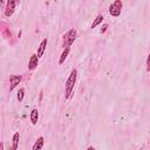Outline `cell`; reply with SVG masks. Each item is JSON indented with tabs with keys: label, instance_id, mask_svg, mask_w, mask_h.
Wrapping results in <instances>:
<instances>
[{
	"label": "cell",
	"instance_id": "6da1fadb",
	"mask_svg": "<svg viewBox=\"0 0 150 150\" xmlns=\"http://www.w3.org/2000/svg\"><path fill=\"white\" fill-rule=\"evenodd\" d=\"M76 79H77V70L74 68V69H71L69 76L66 81V87H64V98L66 100H69L71 97L75 83H76Z\"/></svg>",
	"mask_w": 150,
	"mask_h": 150
},
{
	"label": "cell",
	"instance_id": "7a4b0ae2",
	"mask_svg": "<svg viewBox=\"0 0 150 150\" xmlns=\"http://www.w3.org/2000/svg\"><path fill=\"white\" fill-rule=\"evenodd\" d=\"M76 36H77V30L75 28H70L69 30H67L62 35V43H61L62 48L63 49L69 48L74 43V41L76 40Z\"/></svg>",
	"mask_w": 150,
	"mask_h": 150
},
{
	"label": "cell",
	"instance_id": "3957f363",
	"mask_svg": "<svg viewBox=\"0 0 150 150\" xmlns=\"http://www.w3.org/2000/svg\"><path fill=\"white\" fill-rule=\"evenodd\" d=\"M122 7H123L122 0H115L109 6V14L111 16H115V18L120 16L121 15V12H122Z\"/></svg>",
	"mask_w": 150,
	"mask_h": 150
},
{
	"label": "cell",
	"instance_id": "277c9868",
	"mask_svg": "<svg viewBox=\"0 0 150 150\" xmlns=\"http://www.w3.org/2000/svg\"><path fill=\"white\" fill-rule=\"evenodd\" d=\"M15 6H16V1L15 0H8L6 4V8H5V16L6 18H11L15 11Z\"/></svg>",
	"mask_w": 150,
	"mask_h": 150
},
{
	"label": "cell",
	"instance_id": "5b68a950",
	"mask_svg": "<svg viewBox=\"0 0 150 150\" xmlns=\"http://www.w3.org/2000/svg\"><path fill=\"white\" fill-rule=\"evenodd\" d=\"M22 76L21 75H11L9 76V91H13L15 87L21 82Z\"/></svg>",
	"mask_w": 150,
	"mask_h": 150
},
{
	"label": "cell",
	"instance_id": "8992f818",
	"mask_svg": "<svg viewBox=\"0 0 150 150\" xmlns=\"http://www.w3.org/2000/svg\"><path fill=\"white\" fill-rule=\"evenodd\" d=\"M39 64V57L36 54H32L30 57H29V61H28V70H34Z\"/></svg>",
	"mask_w": 150,
	"mask_h": 150
},
{
	"label": "cell",
	"instance_id": "52a82bcc",
	"mask_svg": "<svg viewBox=\"0 0 150 150\" xmlns=\"http://www.w3.org/2000/svg\"><path fill=\"white\" fill-rule=\"evenodd\" d=\"M47 43H48V40H47V39H43V40L40 42V45H39V47H38V53H36V55H38L39 59L43 55V53H45V50H46V47H47Z\"/></svg>",
	"mask_w": 150,
	"mask_h": 150
},
{
	"label": "cell",
	"instance_id": "ba28073f",
	"mask_svg": "<svg viewBox=\"0 0 150 150\" xmlns=\"http://www.w3.org/2000/svg\"><path fill=\"white\" fill-rule=\"evenodd\" d=\"M29 120H30V123H32L33 125H36V123H38V121H39V111H38V109L34 108V109L30 110Z\"/></svg>",
	"mask_w": 150,
	"mask_h": 150
},
{
	"label": "cell",
	"instance_id": "9c48e42d",
	"mask_svg": "<svg viewBox=\"0 0 150 150\" xmlns=\"http://www.w3.org/2000/svg\"><path fill=\"white\" fill-rule=\"evenodd\" d=\"M43 145H45V138H43V136H40V137L35 141V143L33 144L32 150H41V149L43 148Z\"/></svg>",
	"mask_w": 150,
	"mask_h": 150
},
{
	"label": "cell",
	"instance_id": "30bf717a",
	"mask_svg": "<svg viewBox=\"0 0 150 150\" xmlns=\"http://www.w3.org/2000/svg\"><path fill=\"white\" fill-rule=\"evenodd\" d=\"M19 138H20L19 132H15V134L13 135V137H12V146H11V150H18Z\"/></svg>",
	"mask_w": 150,
	"mask_h": 150
},
{
	"label": "cell",
	"instance_id": "8fae6325",
	"mask_svg": "<svg viewBox=\"0 0 150 150\" xmlns=\"http://www.w3.org/2000/svg\"><path fill=\"white\" fill-rule=\"evenodd\" d=\"M69 52H70V48H66V49L62 50V53H61V55H60V59H59V64H63V63H64L66 59H67L68 55H69Z\"/></svg>",
	"mask_w": 150,
	"mask_h": 150
},
{
	"label": "cell",
	"instance_id": "7c38bea8",
	"mask_svg": "<svg viewBox=\"0 0 150 150\" xmlns=\"http://www.w3.org/2000/svg\"><path fill=\"white\" fill-rule=\"evenodd\" d=\"M103 19H104V16L102 15V14H98L96 18H95V20L93 21V23H91V26H90V28L91 29H94L95 27H97L98 25H101L102 22H103Z\"/></svg>",
	"mask_w": 150,
	"mask_h": 150
},
{
	"label": "cell",
	"instance_id": "4fadbf2b",
	"mask_svg": "<svg viewBox=\"0 0 150 150\" xmlns=\"http://www.w3.org/2000/svg\"><path fill=\"white\" fill-rule=\"evenodd\" d=\"M23 97H25V89L23 88H20L19 91H18V101L19 102H22L23 101Z\"/></svg>",
	"mask_w": 150,
	"mask_h": 150
},
{
	"label": "cell",
	"instance_id": "5bb4252c",
	"mask_svg": "<svg viewBox=\"0 0 150 150\" xmlns=\"http://www.w3.org/2000/svg\"><path fill=\"white\" fill-rule=\"evenodd\" d=\"M145 64H146V71H150V53H149V55H148V57H146Z\"/></svg>",
	"mask_w": 150,
	"mask_h": 150
},
{
	"label": "cell",
	"instance_id": "9a60e30c",
	"mask_svg": "<svg viewBox=\"0 0 150 150\" xmlns=\"http://www.w3.org/2000/svg\"><path fill=\"white\" fill-rule=\"evenodd\" d=\"M107 29H108V23H103L102 28L100 29V33H101V34H103V33H105V32H107Z\"/></svg>",
	"mask_w": 150,
	"mask_h": 150
},
{
	"label": "cell",
	"instance_id": "2e32d148",
	"mask_svg": "<svg viewBox=\"0 0 150 150\" xmlns=\"http://www.w3.org/2000/svg\"><path fill=\"white\" fill-rule=\"evenodd\" d=\"M87 150H96V149H95L94 146H91V145H90V146H88V148H87Z\"/></svg>",
	"mask_w": 150,
	"mask_h": 150
},
{
	"label": "cell",
	"instance_id": "e0dca14e",
	"mask_svg": "<svg viewBox=\"0 0 150 150\" xmlns=\"http://www.w3.org/2000/svg\"><path fill=\"white\" fill-rule=\"evenodd\" d=\"M1 150H4V143H1Z\"/></svg>",
	"mask_w": 150,
	"mask_h": 150
},
{
	"label": "cell",
	"instance_id": "ac0fdd59",
	"mask_svg": "<svg viewBox=\"0 0 150 150\" xmlns=\"http://www.w3.org/2000/svg\"><path fill=\"white\" fill-rule=\"evenodd\" d=\"M149 146H150V143H149Z\"/></svg>",
	"mask_w": 150,
	"mask_h": 150
}]
</instances>
